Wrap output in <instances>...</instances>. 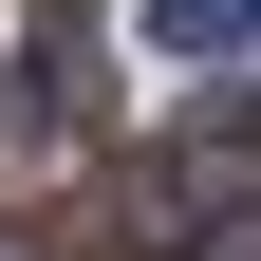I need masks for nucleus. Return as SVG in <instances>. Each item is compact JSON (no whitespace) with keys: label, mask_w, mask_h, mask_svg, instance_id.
<instances>
[{"label":"nucleus","mask_w":261,"mask_h":261,"mask_svg":"<svg viewBox=\"0 0 261 261\" xmlns=\"http://www.w3.org/2000/svg\"><path fill=\"white\" fill-rule=\"evenodd\" d=\"M0 261H38V243H0Z\"/></svg>","instance_id":"423d86ee"},{"label":"nucleus","mask_w":261,"mask_h":261,"mask_svg":"<svg viewBox=\"0 0 261 261\" xmlns=\"http://www.w3.org/2000/svg\"><path fill=\"white\" fill-rule=\"evenodd\" d=\"M168 56H261V0H149Z\"/></svg>","instance_id":"f03ea898"},{"label":"nucleus","mask_w":261,"mask_h":261,"mask_svg":"<svg viewBox=\"0 0 261 261\" xmlns=\"http://www.w3.org/2000/svg\"><path fill=\"white\" fill-rule=\"evenodd\" d=\"M205 168H261V93H205Z\"/></svg>","instance_id":"7ed1b4c3"},{"label":"nucleus","mask_w":261,"mask_h":261,"mask_svg":"<svg viewBox=\"0 0 261 261\" xmlns=\"http://www.w3.org/2000/svg\"><path fill=\"white\" fill-rule=\"evenodd\" d=\"M187 261H261V205H224V224H205V243H187Z\"/></svg>","instance_id":"20e7f679"},{"label":"nucleus","mask_w":261,"mask_h":261,"mask_svg":"<svg viewBox=\"0 0 261 261\" xmlns=\"http://www.w3.org/2000/svg\"><path fill=\"white\" fill-rule=\"evenodd\" d=\"M19 112H38V93H0V130H19Z\"/></svg>","instance_id":"39448f33"},{"label":"nucleus","mask_w":261,"mask_h":261,"mask_svg":"<svg viewBox=\"0 0 261 261\" xmlns=\"http://www.w3.org/2000/svg\"><path fill=\"white\" fill-rule=\"evenodd\" d=\"M38 112L93 130V0H38Z\"/></svg>","instance_id":"f257e3e1"}]
</instances>
